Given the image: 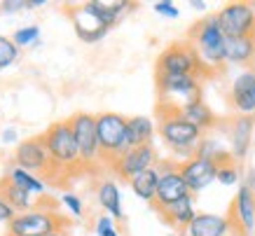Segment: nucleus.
Here are the masks:
<instances>
[{"mask_svg":"<svg viewBox=\"0 0 255 236\" xmlns=\"http://www.w3.org/2000/svg\"><path fill=\"white\" fill-rule=\"evenodd\" d=\"M0 194L7 199V204L14 208L16 213H26V211H31V208L40 206V201H35L33 194L23 192L21 187H16L14 183H9L7 178H2V180H0Z\"/></svg>","mask_w":255,"mask_h":236,"instance_id":"nucleus-24","label":"nucleus"},{"mask_svg":"<svg viewBox=\"0 0 255 236\" xmlns=\"http://www.w3.org/2000/svg\"><path fill=\"white\" fill-rule=\"evenodd\" d=\"M159 215H162L164 222H166V225H171L173 229L185 232V229L190 227V222L197 218V208H194V194H187V197H183L180 201L171 204L169 208H164Z\"/></svg>","mask_w":255,"mask_h":236,"instance_id":"nucleus-19","label":"nucleus"},{"mask_svg":"<svg viewBox=\"0 0 255 236\" xmlns=\"http://www.w3.org/2000/svg\"><path fill=\"white\" fill-rule=\"evenodd\" d=\"M218 23L225 38H255V7L253 2L234 0L218 9Z\"/></svg>","mask_w":255,"mask_h":236,"instance_id":"nucleus-8","label":"nucleus"},{"mask_svg":"<svg viewBox=\"0 0 255 236\" xmlns=\"http://www.w3.org/2000/svg\"><path fill=\"white\" fill-rule=\"evenodd\" d=\"M0 9L7 12V14L21 12V9H26V0H2V2H0Z\"/></svg>","mask_w":255,"mask_h":236,"instance_id":"nucleus-35","label":"nucleus"},{"mask_svg":"<svg viewBox=\"0 0 255 236\" xmlns=\"http://www.w3.org/2000/svg\"><path fill=\"white\" fill-rule=\"evenodd\" d=\"M190 7H192V9H199V12H204V9L209 7V5H206L204 0H190Z\"/></svg>","mask_w":255,"mask_h":236,"instance_id":"nucleus-39","label":"nucleus"},{"mask_svg":"<svg viewBox=\"0 0 255 236\" xmlns=\"http://www.w3.org/2000/svg\"><path fill=\"white\" fill-rule=\"evenodd\" d=\"M185 236H234L239 234L230 215H216V213H197L190 227L183 232ZM244 236V234H241Z\"/></svg>","mask_w":255,"mask_h":236,"instance_id":"nucleus-16","label":"nucleus"},{"mask_svg":"<svg viewBox=\"0 0 255 236\" xmlns=\"http://www.w3.org/2000/svg\"><path fill=\"white\" fill-rule=\"evenodd\" d=\"M230 103L239 115H255V73L251 68L241 70L230 87Z\"/></svg>","mask_w":255,"mask_h":236,"instance_id":"nucleus-14","label":"nucleus"},{"mask_svg":"<svg viewBox=\"0 0 255 236\" xmlns=\"http://www.w3.org/2000/svg\"><path fill=\"white\" fill-rule=\"evenodd\" d=\"M14 166L26 168V171H31V173L40 175V178H52V159H49V152H47L42 136L28 138V140H21L16 145Z\"/></svg>","mask_w":255,"mask_h":236,"instance_id":"nucleus-10","label":"nucleus"},{"mask_svg":"<svg viewBox=\"0 0 255 236\" xmlns=\"http://www.w3.org/2000/svg\"><path fill=\"white\" fill-rule=\"evenodd\" d=\"M216 183L225 185V187H232V185H239L241 183V173H239V166L230 161L225 166H218V180Z\"/></svg>","mask_w":255,"mask_h":236,"instance_id":"nucleus-29","label":"nucleus"},{"mask_svg":"<svg viewBox=\"0 0 255 236\" xmlns=\"http://www.w3.org/2000/svg\"><path fill=\"white\" fill-rule=\"evenodd\" d=\"M255 61V38H227L225 42V63L248 66Z\"/></svg>","mask_w":255,"mask_h":236,"instance_id":"nucleus-22","label":"nucleus"},{"mask_svg":"<svg viewBox=\"0 0 255 236\" xmlns=\"http://www.w3.org/2000/svg\"><path fill=\"white\" fill-rule=\"evenodd\" d=\"M68 220H63L54 208L35 206L26 213H19L14 220L7 225L5 236H49L56 232H66Z\"/></svg>","mask_w":255,"mask_h":236,"instance_id":"nucleus-5","label":"nucleus"},{"mask_svg":"<svg viewBox=\"0 0 255 236\" xmlns=\"http://www.w3.org/2000/svg\"><path fill=\"white\" fill-rule=\"evenodd\" d=\"M152 9H155L159 16H166V19H178V16H180L178 5L171 2V0H157V2H152Z\"/></svg>","mask_w":255,"mask_h":236,"instance_id":"nucleus-33","label":"nucleus"},{"mask_svg":"<svg viewBox=\"0 0 255 236\" xmlns=\"http://www.w3.org/2000/svg\"><path fill=\"white\" fill-rule=\"evenodd\" d=\"M253 7H255V2H253Z\"/></svg>","mask_w":255,"mask_h":236,"instance_id":"nucleus-42","label":"nucleus"},{"mask_svg":"<svg viewBox=\"0 0 255 236\" xmlns=\"http://www.w3.org/2000/svg\"><path fill=\"white\" fill-rule=\"evenodd\" d=\"M0 70H2V68H0Z\"/></svg>","mask_w":255,"mask_h":236,"instance_id":"nucleus-43","label":"nucleus"},{"mask_svg":"<svg viewBox=\"0 0 255 236\" xmlns=\"http://www.w3.org/2000/svg\"><path fill=\"white\" fill-rule=\"evenodd\" d=\"M49 236H68V232H56V234H49Z\"/></svg>","mask_w":255,"mask_h":236,"instance_id":"nucleus-40","label":"nucleus"},{"mask_svg":"<svg viewBox=\"0 0 255 236\" xmlns=\"http://www.w3.org/2000/svg\"><path fill=\"white\" fill-rule=\"evenodd\" d=\"M96 136H99L103 161L113 164L117 157H122L129 150V145H127V117L117 113L96 115Z\"/></svg>","mask_w":255,"mask_h":236,"instance_id":"nucleus-6","label":"nucleus"},{"mask_svg":"<svg viewBox=\"0 0 255 236\" xmlns=\"http://www.w3.org/2000/svg\"><path fill=\"white\" fill-rule=\"evenodd\" d=\"M68 14H70V19H73L75 35H78L82 42L94 45V42H99V40H103L106 35H108V28L94 16V12L89 9L87 2L85 5H80V7H73Z\"/></svg>","mask_w":255,"mask_h":236,"instance_id":"nucleus-18","label":"nucleus"},{"mask_svg":"<svg viewBox=\"0 0 255 236\" xmlns=\"http://www.w3.org/2000/svg\"><path fill=\"white\" fill-rule=\"evenodd\" d=\"M209 70L204 68L199 54L194 52V47L187 42H176L166 47L159 59H157V75H206Z\"/></svg>","mask_w":255,"mask_h":236,"instance_id":"nucleus-7","label":"nucleus"},{"mask_svg":"<svg viewBox=\"0 0 255 236\" xmlns=\"http://www.w3.org/2000/svg\"><path fill=\"white\" fill-rule=\"evenodd\" d=\"M155 136V122L145 117V115H136V117H127V145L140 147V145H152Z\"/></svg>","mask_w":255,"mask_h":236,"instance_id":"nucleus-20","label":"nucleus"},{"mask_svg":"<svg viewBox=\"0 0 255 236\" xmlns=\"http://www.w3.org/2000/svg\"><path fill=\"white\" fill-rule=\"evenodd\" d=\"M159 171H162V178H159L157 197H155V204H152L157 208V213H162L164 208H169L171 204H176V201H180L183 197L190 194L185 180L180 175V168L176 164L164 161V164H159Z\"/></svg>","mask_w":255,"mask_h":236,"instance_id":"nucleus-12","label":"nucleus"},{"mask_svg":"<svg viewBox=\"0 0 255 236\" xmlns=\"http://www.w3.org/2000/svg\"><path fill=\"white\" fill-rule=\"evenodd\" d=\"M255 136V117L248 115H239L230 126V154L232 161H244L251 152V145H253Z\"/></svg>","mask_w":255,"mask_h":236,"instance_id":"nucleus-17","label":"nucleus"},{"mask_svg":"<svg viewBox=\"0 0 255 236\" xmlns=\"http://www.w3.org/2000/svg\"><path fill=\"white\" fill-rule=\"evenodd\" d=\"M0 140H2V143H7V145L16 143V140H19V131H16L14 126H5V129H2V136H0Z\"/></svg>","mask_w":255,"mask_h":236,"instance_id":"nucleus-36","label":"nucleus"},{"mask_svg":"<svg viewBox=\"0 0 255 236\" xmlns=\"http://www.w3.org/2000/svg\"><path fill=\"white\" fill-rule=\"evenodd\" d=\"M180 115H183L190 124H194L201 133L216 126V113H213V110L209 108V103H204V101H194V103H190L187 108L180 110Z\"/></svg>","mask_w":255,"mask_h":236,"instance_id":"nucleus-25","label":"nucleus"},{"mask_svg":"<svg viewBox=\"0 0 255 236\" xmlns=\"http://www.w3.org/2000/svg\"><path fill=\"white\" fill-rule=\"evenodd\" d=\"M248 187V190L251 192H255V168H251V171H248V175H246V183H244Z\"/></svg>","mask_w":255,"mask_h":236,"instance_id":"nucleus-37","label":"nucleus"},{"mask_svg":"<svg viewBox=\"0 0 255 236\" xmlns=\"http://www.w3.org/2000/svg\"><path fill=\"white\" fill-rule=\"evenodd\" d=\"M7 180L9 183H14L16 187H21L23 192H28V194H45V180L40 178V175L31 173V171H26V168H19V166H12L7 171Z\"/></svg>","mask_w":255,"mask_h":236,"instance_id":"nucleus-26","label":"nucleus"},{"mask_svg":"<svg viewBox=\"0 0 255 236\" xmlns=\"http://www.w3.org/2000/svg\"><path fill=\"white\" fill-rule=\"evenodd\" d=\"M225 42H227V38H225L216 14L204 16L201 21L194 23L192 31H190V45L194 47V52L199 54L201 63H204V68L209 73L220 68L225 63Z\"/></svg>","mask_w":255,"mask_h":236,"instance_id":"nucleus-2","label":"nucleus"},{"mask_svg":"<svg viewBox=\"0 0 255 236\" xmlns=\"http://www.w3.org/2000/svg\"><path fill=\"white\" fill-rule=\"evenodd\" d=\"M94 232H96V236H120V229L115 227V220H113L110 215H101V218H96Z\"/></svg>","mask_w":255,"mask_h":236,"instance_id":"nucleus-31","label":"nucleus"},{"mask_svg":"<svg viewBox=\"0 0 255 236\" xmlns=\"http://www.w3.org/2000/svg\"><path fill=\"white\" fill-rule=\"evenodd\" d=\"M19 59V47L14 45L12 38L0 35V68H7Z\"/></svg>","mask_w":255,"mask_h":236,"instance_id":"nucleus-28","label":"nucleus"},{"mask_svg":"<svg viewBox=\"0 0 255 236\" xmlns=\"http://www.w3.org/2000/svg\"><path fill=\"white\" fill-rule=\"evenodd\" d=\"M96 199H99L101 208H103L113 220H124L122 192H120L115 180H103V183L96 187Z\"/></svg>","mask_w":255,"mask_h":236,"instance_id":"nucleus-21","label":"nucleus"},{"mask_svg":"<svg viewBox=\"0 0 255 236\" xmlns=\"http://www.w3.org/2000/svg\"><path fill=\"white\" fill-rule=\"evenodd\" d=\"M230 220L244 236L255 229V192H251L246 185H239L237 190V197L230 206Z\"/></svg>","mask_w":255,"mask_h":236,"instance_id":"nucleus-15","label":"nucleus"},{"mask_svg":"<svg viewBox=\"0 0 255 236\" xmlns=\"http://www.w3.org/2000/svg\"><path fill=\"white\" fill-rule=\"evenodd\" d=\"M178 168H180V175H183L190 194L206 190L211 183L218 180V164L204 159V157H190L183 164H178Z\"/></svg>","mask_w":255,"mask_h":236,"instance_id":"nucleus-13","label":"nucleus"},{"mask_svg":"<svg viewBox=\"0 0 255 236\" xmlns=\"http://www.w3.org/2000/svg\"><path fill=\"white\" fill-rule=\"evenodd\" d=\"M157 113H159L157 131H159L164 145L173 154H180V157H187V159L194 157L204 133L194 124L187 122L180 113H162V110H157Z\"/></svg>","mask_w":255,"mask_h":236,"instance_id":"nucleus-3","label":"nucleus"},{"mask_svg":"<svg viewBox=\"0 0 255 236\" xmlns=\"http://www.w3.org/2000/svg\"><path fill=\"white\" fill-rule=\"evenodd\" d=\"M16 215H19V213H16L14 208H12V206L7 204V199H5L2 194H0V222H5V225H9V222L14 220Z\"/></svg>","mask_w":255,"mask_h":236,"instance_id":"nucleus-34","label":"nucleus"},{"mask_svg":"<svg viewBox=\"0 0 255 236\" xmlns=\"http://www.w3.org/2000/svg\"><path fill=\"white\" fill-rule=\"evenodd\" d=\"M201 77L197 75H157V94L162 113H180L194 101H201Z\"/></svg>","mask_w":255,"mask_h":236,"instance_id":"nucleus-4","label":"nucleus"},{"mask_svg":"<svg viewBox=\"0 0 255 236\" xmlns=\"http://www.w3.org/2000/svg\"><path fill=\"white\" fill-rule=\"evenodd\" d=\"M194 157L211 159L213 164H218V166H225V164H230V161H232L230 150H227L220 140H216V138H201V143H199V147H197Z\"/></svg>","mask_w":255,"mask_h":236,"instance_id":"nucleus-27","label":"nucleus"},{"mask_svg":"<svg viewBox=\"0 0 255 236\" xmlns=\"http://www.w3.org/2000/svg\"><path fill=\"white\" fill-rule=\"evenodd\" d=\"M45 5H47V0H26V7H31V9L45 7Z\"/></svg>","mask_w":255,"mask_h":236,"instance_id":"nucleus-38","label":"nucleus"},{"mask_svg":"<svg viewBox=\"0 0 255 236\" xmlns=\"http://www.w3.org/2000/svg\"><path fill=\"white\" fill-rule=\"evenodd\" d=\"M61 204L68 208L70 215H75V218H82L85 215V206H82V199L78 197V194H70V192H66L61 197Z\"/></svg>","mask_w":255,"mask_h":236,"instance_id":"nucleus-32","label":"nucleus"},{"mask_svg":"<svg viewBox=\"0 0 255 236\" xmlns=\"http://www.w3.org/2000/svg\"><path fill=\"white\" fill-rule=\"evenodd\" d=\"M14 45L16 47H28L33 42H38L40 40V26H26V28H19L14 33Z\"/></svg>","mask_w":255,"mask_h":236,"instance_id":"nucleus-30","label":"nucleus"},{"mask_svg":"<svg viewBox=\"0 0 255 236\" xmlns=\"http://www.w3.org/2000/svg\"><path fill=\"white\" fill-rule=\"evenodd\" d=\"M45 147L52 159V175L56 173H73L82 168V157H80L78 140L73 136L70 122H54L47 126V131L42 133Z\"/></svg>","mask_w":255,"mask_h":236,"instance_id":"nucleus-1","label":"nucleus"},{"mask_svg":"<svg viewBox=\"0 0 255 236\" xmlns=\"http://www.w3.org/2000/svg\"><path fill=\"white\" fill-rule=\"evenodd\" d=\"M157 166V150L152 145H140V147H131V150H127L122 157H117L110 168H113V173L120 175L122 180H129L131 183L133 178L147 168Z\"/></svg>","mask_w":255,"mask_h":236,"instance_id":"nucleus-11","label":"nucleus"},{"mask_svg":"<svg viewBox=\"0 0 255 236\" xmlns=\"http://www.w3.org/2000/svg\"><path fill=\"white\" fill-rule=\"evenodd\" d=\"M251 70H253V73H255V61H253V63H251Z\"/></svg>","mask_w":255,"mask_h":236,"instance_id":"nucleus-41","label":"nucleus"},{"mask_svg":"<svg viewBox=\"0 0 255 236\" xmlns=\"http://www.w3.org/2000/svg\"><path fill=\"white\" fill-rule=\"evenodd\" d=\"M159 178H162V171H159V164L152 168H147L143 173H138L133 178L131 183V190L133 194L147 204H155V197H157V187H159Z\"/></svg>","mask_w":255,"mask_h":236,"instance_id":"nucleus-23","label":"nucleus"},{"mask_svg":"<svg viewBox=\"0 0 255 236\" xmlns=\"http://www.w3.org/2000/svg\"><path fill=\"white\" fill-rule=\"evenodd\" d=\"M68 122H70V129H73V136L78 140L82 166L99 164L103 157H101V145H99V136H96V115L75 113Z\"/></svg>","mask_w":255,"mask_h":236,"instance_id":"nucleus-9","label":"nucleus"}]
</instances>
